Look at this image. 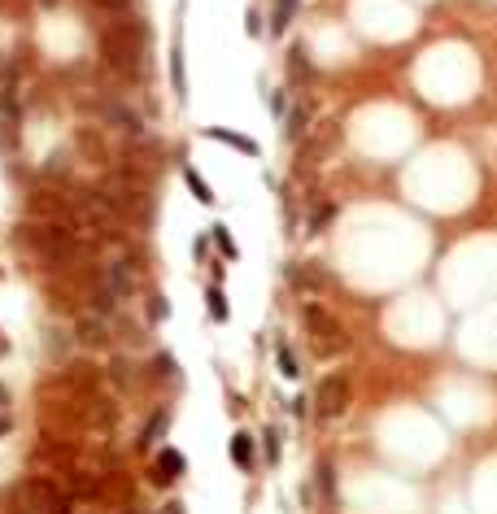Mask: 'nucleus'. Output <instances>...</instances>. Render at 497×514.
I'll list each match as a JSON object with an SVG mask.
<instances>
[{
	"label": "nucleus",
	"mask_w": 497,
	"mask_h": 514,
	"mask_svg": "<svg viewBox=\"0 0 497 514\" xmlns=\"http://www.w3.org/2000/svg\"><path fill=\"white\" fill-rule=\"evenodd\" d=\"M101 57H105L109 70H118V74H140V65H144V26H140V18L113 22L101 40Z\"/></svg>",
	"instance_id": "f257e3e1"
},
{
	"label": "nucleus",
	"mask_w": 497,
	"mask_h": 514,
	"mask_svg": "<svg viewBox=\"0 0 497 514\" xmlns=\"http://www.w3.org/2000/svg\"><path fill=\"white\" fill-rule=\"evenodd\" d=\"M22 240L36 248V257L40 262H48V266H65V262L74 257V240L65 236L61 227H53V223H36V227H22Z\"/></svg>",
	"instance_id": "f03ea898"
},
{
	"label": "nucleus",
	"mask_w": 497,
	"mask_h": 514,
	"mask_svg": "<svg viewBox=\"0 0 497 514\" xmlns=\"http://www.w3.org/2000/svg\"><path fill=\"white\" fill-rule=\"evenodd\" d=\"M18 514H70V501L61 497L57 484H48V479H26V484H18Z\"/></svg>",
	"instance_id": "7ed1b4c3"
},
{
	"label": "nucleus",
	"mask_w": 497,
	"mask_h": 514,
	"mask_svg": "<svg viewBox=\"0 0 497 514\" xmlns=\"http://www.w3.org/2000/svg\"><path fill=\"white\" fill-rule=\"evenodd\" d=\"M345 405H349V379L345 375H327L319 392H314V410L323 414V419H340Z\"/></svg>",
	"instance_id": "20e7f679"
},
{
	"label": "nucleus",
	"mask_w": 497,
	"mask_h": 514,
	"mask_svg": "<svg viewBox=\"0 0 497 514\" xmlns=\"http://www.w3.org/2000/svg\"><path fill=\"white\" fill-rule=\"evenodd\" d=\"M306 323H310V331L319 336V349L323 353H331V349H345V327L331 319V314H323L319 305H306Z\"/></svg>",
	"instance_id": "39448f33"
},
{
	"label": "nucleus",
	"mask_w": 497,
	"mask_h": 514,
	"mask_svg": "<svg viewBox=\"0 0 497 514\" xmlns=\"http://www.w3.org/2000/svg\"><path fill=\"white\" fill-rule=\"evenodd\" d=\"M101 113H105V122H113L118 131H127V136H140V131H144V118L131 105H123V101H105Z\"/></svg>",
	"instance_id": "423d86ee"
},
{
	"label": "nucleus",
	"mask_w": 497,
	"mask_h": 514,
	"mask_svg": "<svg viewBox=\"0 0 497 514\" xmlns=\"http://www.w3.org/2000/svg\"><path fill=\"white\" fill-rule=\"evenodd\" d=\"M184 467H188V462H184V453H175V449H161L157 453V462H153V484H171V479H179V475H184Z\"/></svg>",
	"instance_id": "0eeeda50"
},
{
	"label": "nucleus",
	"mask_w": 497,
	"mask_h": 514,
	"mask_svg": "<svg viewBox=\"0 0 497 514\" xmlns=\"http://www.w3.org/2000/svg\"><path fill=\"white\" fill-rule=\"evenodd\" d=\"M105 284H109V296L127 301V296H131V288H136V279H131V271L123 266V262H113V266L105 271Z\"/></svg>",
	"instance_id": "6e6552de"
},
{
	"label": "nucleus",
	"mask_w": 497,
	"mask_h": 514,
	"mask_svg": "<svg viewBox=\"0 0 497 514\" xmlns=\"http://www.w3.org/2000/svg\"><path fill=\"white\" fill-rule=\"evenodd\" d=\"M166 427H171V410L161 405V410L153 414V419H148V427H144V436H140V449H153V444L166 436Z\"/></svg>",
	"instance_id": "1a4fd4ad"
},
{
	"label": "nucleus",
	"mask_w": 497,
	"mask_h": 514,
	"mask_svg": "<svg viewBox=\"0 0 497 514\" xmlns=\"http://www.w3.org/2000/svg\"><path fill=\"white\" fill-rule=\"evenodd\" d=\"M205 136H210V140H223V144H231V148H240V153H248V157H258V144L248 140V136H236V131H223V127H210Z\"/></svg>",
	"instance_id": "9d476101"
},
{
	"label": "nucleus",
	"mask_w": 497,
	"mask_h": 514,
	"mask_svg": "<svg viewBox=\"0 0 497 514\" xmlns=\"http://www.w3.org/2000/svg\"><path fill=\"white\" fill-rule=\"evenodd\" d=\"M297 5H301V0H275V13H271V35H284V31H288L292 13H297Z\"/></svg>",
	"instance_id": "9b49d317"
},
{
	"label": "nucleus",
	"mask_w": 497,
	"mask_h": 514,
	"mask_svg": "<svg viewBox=\"0 0 497 514\" xmlns=\"http://www.w3.org/2000/svg\"><path fill=\"white\" fill-rule=\"evenodd\" d=\"M231 458H236V467H253V436L248 432H236V440H231Z\"/></svg>",
	"instance_id": "f8f14e48"
},
{
	"label": "nucleus",
	"mask_w": 497,
	"mask_h": 514,
	"mask_svg": "<svg viewBox=\"0 0 497 514\" xmlns=\"http://www.w3.org/2000/svg\"><path fill=\"white\" fill-rule=\"evenodd\" d=\"M184 184L192 188V196H196L201 205H214V192H210V184H205V179L192 170V166H184Z\"/></svg>",
	"instance_id": "ddd939ff"
},
{
	"label": "nucleus",
	"mask_w": 497,
	"mask_h": 514,
	"mask_svg": "<svg viewBox=\"0 0 497 514\" xmlns=\"http://www.w3.org/2000/svg\"><path fill=\"white\" fill-rule=\"evenodd\" d=\"M171 83H175V96L184 101V96H188V83H184V53H179V48L171 53Z\"/></svg>",
	"instance_id": "4468645a"
},
{
	"label": "nucleus",
	"mask_w": 497,
	"mask_h": 514,
	"mask_svg": "<svg viewBox=\"0 0 497 514\" xmlns=\"http://www.w3.org/2000/svg\"><path fill=\"white\" fill-rule=\"evenodd\" d=\"M205 301H210V319L214 323H227V296H223V288H210Z\"/></svg>",
	"instance_id": "2eb2a0df"
},
{
	"label": "nucleus",
	"mask_w": 497,
	"mask_h": 514,
	"mask_svg": "<svg viewBox=\"0 0 497 514\" xmlns=\"http://www.w3.org/2000/svg\"><path fill=\"white\" fill-rule=\"evenodd\" d=\"M210 236H214V244H219V253H223V257H236V253H240L236 240L227 236V227H210Z\"/></svg>",
	"instance_id": "dca6fc26"
},
{
	"label": "nucleus",
	"mask_w": 497,
	"mask_h": 514,
	"mask_svg": "<svg viewBox=\"0 0 497 514\" xmlns=\"http://www.w3.org/2000/svg\"><path fill=\"white\" fill-rule=\"evenodd\" d=\"M279 375H284V379H297V375H301V371H297V358H292L288 344H279Z\"/></svg>",
	"instance_id": "f3484780"
},
{
	"label": "nucleus",
	"mask_w": 497,
	"mask_h": 514,
	"mask_svg": "<svg viewBox=\"0 0 497 514\" xmlns=\"http://www.w3.org/2000/svg\"><path fill=\"white\" fill-rule=\"evenodd\" d=\"M288 70L301 79V74H310V61H306V48H292L288 53Z\"/></svg>",
	"instance_id": "a211bd4d"
},
{
	"label": "nucleus",
	"mask_w": 497,
	"mask_h": 514,
	"mask_svg": "<svg viewBox=\"0 0 497 514\" xmlns=\"http://www.w3.org/2000/svg\"><path fill=\"white\" fill-rule=\"evenodd\" d=\"M306 118H310V113H306V109H297V113H292V118H288V136H292V140H297V136H301V127H306Z\"/></svg>",
	"instance_id": "6ab92c4d"
},
{
	"label": "nucleus",
	"mask_w": 497,
	"mask_h": 514,
	"mask_svg": "<svg viewBox=\"0 0 497 514\" xmlns=\"http://www.w3.org/2000/svg\"><path fill=\"white\" fill-rule=\"evenodd\" d=\"M319 484H323V497H327V501H331V467H327V462H323V467H319Z\"/></svg>",
	"instance_id": "aec40b11"
},
{
	"label": "nucleus",
	"mask_w": 497,
	"mask_h": 514,
	"mask_svg": "<svg viewBox=\"0 0 497 514\" xmlns=\"http://www.w3.org/2000/svg\"><path fill=\"white\" fill-rule=\"evenodd\" d=\"M244 22H248V35H262V13H258V9H248Z\"/></svg>",
	"instance_id": "412c9836"
},
{
	"label": "nucleus",
	"mask_w": 497,
	"mask_h": 514,
	"mask_svg": "<svg viewBox=\"0 0 497 514\" xmlns=\"http://www.w3.org/2000/svg\"><path fill=\"white\" fill-rule=\"evenodd\" d=\"M157 375H175V358H171V353L157 358Z\"/></svg>",
	"instance_id": "4be33fe9"
},
{
	"label": "nucleus",
	"mask_w": 497,
	"mask_h": 514,
	"mask_svg": "<svg viewBox=\"0 0 497 514\" xmlns=\"http://www.w3.org/2000/svg\"><path fill=\"white\" fill-rule=\"evenodd\" d=\"M267 458H271V462L279 458V432H267Z\"/></svg>",
	"instance_id": "5701e85b"
},
{
	"label": "nucleus",
	"mask_w": 497,
	"mask_h": 514,
	"mask_svg": "<svg viewBox=\"0 0 497 514\" xmlns=\"http://www.w3.org/2000/svg\"><path fill=\"white\" fill-rule=\"evenodd\" d=\"M166 314H171V310H166V301H161V296H153V319H166Z\"/></svg>",
	"instance_id": "b1692460"
},
{
	"label": "nucleus",
	"mask_w": 497,
	"mask_h": 514,
	"mask_svg": "<svg viewBox=\"0 0 497 514\" xmlns=\"http://www.w3.org/2000/svg\"><path fill=\"white\" fill-rule=\"evenodd\" d=\"M166 514H184V506H179V501H171V506H166Z\"/></svg>",
	"instance_id": "393cba45"
}]
</instances>
